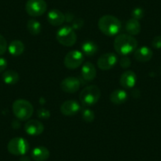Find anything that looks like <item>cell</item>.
Instances as JSON below:
<instances>
[{
  "mask_svg": "<svg viewBox=\"0 0 161 161\" xmlns=\"http://www.w3.org/2000/svg\"><path fill=\"white\" fill-rule=\"evenodd\" d=\"M137 47V40L129 34L116 36L114 40V48L118 55L127 56L135 52Z\"/></svg>",
  "mask_w": 161,
  "mask_h": 161,
  "instance_id": "6da1fadb",
  "label": "cell"
},
{
  "mask_svg": "<svg viewBox=\"0 0 161 161\" xmlns=\"http://www.w3.org/2000/svg\"><path fill=\"white\" fill-rule=\"evenodd\" d=\"M98 28L100 32L107 36H117L122 29L120 20L112 15H103L99 19Z\"/></svg>",
  "mask_w": 161,
  "mask_h": 161,
  "instance_id": "7a4b0ae2",
  "label": "cell"
},
{
  "mask_svg": "<svg viewBox=\"0 0 161 161\" xmlns=\"http://www.w3.org/2000/svg\"><path fill=\"white\" fill-rule=\"evenodd\" d=\"M12 111L18 120L28 121L33 114L34 108L32 103L28 100L18 99L13 103Z\"/></svg>",
  "mask_w": 161,
  "mask_h": 161,
  "instance_id": "3957f363",
  "label": "cell"
},
{
  "mask_svg": "<svg viewBox=\"0 0 161 161\" xmlns=\"http://www.w3.org/2000/svg\"><path fill=\"white\" fill-rule=\"evenodd\" d=\"M101 95L100 89L95 85L89 86L81 90L79 99L81 104L85 107H92L99 101Z\"/></svg>",
  "mask_w": 161,
  "mask_h": 161,
  "instance_id": "277c9868",
  "label": "cell"
},
{
  "mask_svg": "<svg viewBox=\"0 0 161 161\" xmlns=\"http://www.w3.org/2000/svg\"><path fill=\"white\" fill-rule=\"evenodd\" d=\"M77 34L71 26H63L56 32V40L65 47H72L77 42Z\"/></svg>",
  "mask_w": 161,
  "mask_h": 161,
  "instance_id": "5b68a950",
  "label": "cell"
},
{
  "mask_svg": "<svg viewBox=\"0 0 161 161\" xmlns=\"http://www.w3.org/2000/svg\"><path fill=\"white\" fill-rule=\"evenodd\" d=\"M29 149V145L27 140L21 137H14L7 145L9 153L14 156H24Z\"/></svg>",
  "mask_w": 161,
  "mask_h": 161,
  "instance_id": "8992f818",
  "label": "cell"
},
{
  "mask_svg": "<svg viewBox=\"0 0 161 161\" xmlns=\"http://www.w3.org/2000/svg\"><path fill=\"white\" fill-rule=\"evenodd\" d=\"M47 5L44 0H28L25 10L28 14L33 18L40 17L47 11Z\"/></svg>",
  "mask_w": 161,
  "mask_h": 161,
  "instance_id": "52a82bcc",
  "label": "cell"
},
{
  "mask_svg": "<svg viewBox=\"0 0 161 161\" xmlns=\"http://www.w3.org/2000/svg\"><path fill=\"white\" fill-rule=\"evenodd\" d=\"M85 55L80 51H70L64 58V65L67 69H75L80 67L84 63Z\"/></svg>",
  "mask_w": 161,
  "mask_h": 161,
  "instance_id": "ba28073f",
  "label": "cell"
},
{
  "mask_svg": "<svg viewBox=\"0 0 161 161\" xmlns=\"http://www.w3.org/2000/svg\"><path fill=\"white\" fill-rule=\"evenodd\" d=\"M118 62V57L114 53H108L103 54L97 61V66L101 70H109L112 69L116 65Z\"/></svg>",
  "mask_w": 161,
  "mask_h": 161,
  "instance_id": "9c48e42d",
  "label": "cell"
},
{
  "mask_svg": "<svg viewBox=\"0 0 161 161\" xmlns=\"http://www.w3.org/2000/svg\"><path fill=\"white\" fill-rule=\"evenodd\" d=\"M60 87L62 90L66 93H74L80 89V82L77 77H68L62 80Z\"/></svg>",
  "mask_w": 161,
  "mask_h": 161,
  "instance_id": "30bf717a",
  "label": "cell"
},
{
  "mask_svg": "<svg viewBox=\"0 0 161 161\" xmlns=\"http://www.w3.org/2000/svg\"><path fill=\"white\" fill-rule=\"evenodd\" d=\"M26 134L30 136H38L44 130V126L41 122L36 119H29L24 126Z\"/></svg>",
  "mask_w": 161,
  "mask_h": 161,
  "instance_id": "8fae6325",
  "label": "cell"
},
{
  "mask_svg": "<svg viewBox=\"0 0 161 161\" xmlns=\"http://www.w3.org/2000/svg\"><path fill=\"white\" fill-rule=\"evenodd\" d=\"M80 103L74 100H69L62 103L60 111L66 116H72L77 114L80 111Z\"/></svg>",
  "mask_w": 161,
  "mask_h": 161,
  "instance_id": "7c38bea8",
  "label": "cell"
},
{
  "mask_svg": "<svg viewBox=\"0 0 161 161\" xmlns=\"http://www.w3.org/2000/svg\"><path fill=\"white\" fill-rule=\"evenodd\" d=\"M119 83L124 89H131L134 87L137 83V75L132 70L125 71L121 75Z\"/></svg>",
  "mask_w": 161,
  "mask_h": 161,
  "instance_id": "4fadbf2b",
  "label": "cell"
},
{
  "mask_svg": "<svg viewBox=\"0 0 161 161\" xmlns=\"http://www.w3.org/2000/svg\"><path fill=\"white\" fill-rule=\"evenodd\" d=\"M47 21L52 25L60 26L66 21L65 14L57 9H52L47 13Z\"/></svg>",
  "mask_w": 161,
  "mask_h": 161,
  "instance_id": "5bb4252c",
  "label": "cell"
},
{
  "mask_svg": "<svg viewBox=\"0 0 161 161\" xmlns=\"http://www.w3.org/2000/svg\"><path fill=\"white\" fill-rule=\"evenodd\" d=\"M153 52L148 47L144 46L137 48L134 52V58L140 63H146L153 58Z\"/></svg>",
  "mask_w": 161,
  "mask_h": 161,
  "instance_id": "9a60e30c",
  "label": "cell"
},
{
  "mask_svg": "<svg viewBox=\"0 0 161 161\" xmlns=\"http://www.w3.org/2000/svg\"><path fill=\"white\" fill-rule=\"evenodd\" d=\"M80 74L84 80L87 81H92L97 76V69L92 63L86 62L81 67Z\"/></svg>",
  "mask_w": 161,
  "mask_h": 161,
  "instance_id": "2e32d148",
  "label": "cell"
},
{
  "mask_svg": "<svg viewBox=\"0 0 161 161\" xmlns=\"http://www.w3.org/2000/svg\"><path fill=\"white\" fill-rule=\"evenodd\" d=\"M31 156L35 161H46L50 156V152L46 147L38 146L32 149Z\"/></svg>",
  "mask_w": 161,
  "mask_h": 161,
  "instance_id": "e0dca14e",
  "label": "cell"
},
{
  "mask_svg": "<svg viewBox=\"0 0 161 161\" xmlns=\"http://www.w3.org/2000/svg\"><path fill=\"white\" fill-rule=\"evenodd\" d=\"M127 92L123 89H116L113 91L110 95V100L114 104L119 105L123 104L127 100Z\"/></svg>",
  "mask_w": 161,
  "mask_h": 161,
  "instance_id": "ac0fdd59",
  "label": "cell"
},
{
  "mask_svg": "<svg viewBox=\"0 0 161 161\" xmlns=\"http://www.w3.org/2000/svg\"><path fill=\"white\" fill-rule=\"evenodd\" d=\"M125 29H126L127 34L134 36H137L140 33L141 30H142V26H141L139 21L134 19V18H130L126 21Z\"/></svg>",
  "mask_w": 161,
  "mask_h": 161,
  "instance_id": "d6986e66",
  "label": "cell"
},
{
  "mask_svg": "<svg viewBox=\"0 0 161 161\" xmlns=\"http://www.w3.org/2000/svg\"><path fill=\"white\" fill-rule=\"evenodd\" d=\"M8 51L13 56H20L25 51V44L21 40H13L9 44Z\"/></svg>",
  "mask_w": 161,
  "mask_h": 161,
  "instance_id": "ffe728a7",
  "label": "cell"
},
{
  "mask_svg": "<svg viewBox=\"0 0 161 161\" xmlns=\"http://www.w3.org/2000/svg\"><path fill=\"white\" fill-rule=\"evenodd\" d=\"M2 78L7 85H15L19 80V74L16 71L9 69L3 74Z\"/></svg>",
  "mask_w": 161,
  "mask_h": 161,
  "instance_id": "44dd1931",
  "label": "cell"
},
{
  "mask_svg": "<svg viewBox=\"0 0 161 161\" xmlns=\"http://www.w3.org/2000/svg\"><path fill=\"white\" fill-rule=\"evenodd\" d=\"M98 46L92 41H86L81 46V52L88 57H92L97 54Z\"/></svg>",
  "mask_w": 161,
  "mask_h": 161,
  "instance_id": "7402d4cb",
  "label": "cell"
},
{
  "mask_svg": "<svg viewBox=\"0 0 161 161\" xmlns=\"http://www.w3.org/2000/svg\"><path fill=\"white\" fill-rule=\"evenodd\" d=\"M42 26L37 20L29 19L27 22V29L29 33L32 36H36L41 32Z\"/></svg>",
  "mask_w": 161,
  "mask_h": 161,
  "instance_id": "603a6c76",
  "label": "cell"
},
{
  "mask_svg": "<svg viewBox=\"0 0 161 161\" xmlns=\"http://www.w3.org/2000/svg\"><path fill=\"white\" fill-rule=\"evenodd\" d=\"M81 115H82L83 120L86 123H92L95 119V114H94L93 111L89 108H86V109L82 110Z\"/></svg>",
  "mask_w": 161,
  "mask_h": 161,
  "instance_id": "cb8c5ba5",
  "label": "cell"
},
{
  "mask_svg": "<svg viewBox=\"0 0 161 161\" xmlns=\"http://www.w3.org/2000/svg\"><path fill=\"white\" fill-rule=\"evenodd\" d=\"M131 16H132V18H134V19L139 21V20L142 19L144 16H145V10L142 8H141V7H136L131 12Z\"/></svg>",
  "mask_w": 161,
  "mask_h": 161,
  "instance_id": "d4e9b609",
  "label": "cell"
},
{
  "mask_svg": "<svg viewBox=\"0 0 161 161\" xmlns=\"http://www.w3.org/2000/svg\"><path fill=\"white\" fill-rule=\"evenodd\" d=\"M119 65L121 67H123V69H127L130 66L131 62L130 59L128 56H122L119 59Z\"/></svg>",
  "mask_w": 161,
  "mask_h": 161,
  "instance_id": "484cf974",
  "label": "cell"
},
{
  "mask_svg": "<svg viewBox=\"0 0 161 161\" xmlns=\"http://www.w3.org/2000/svg\"><path fill=\"white\" fill-rule=\"evenodd\" d=\"M7 50V42L3 35L0 34V55H3Z\"/></svg>",
  "mask_w": 161,
  "mask_h": 161,
  "instance_id": "4316f807",
  "label": "cell"
},
{
  "mask_svg": "<svg viewBox=\"0 0 161 161\" xmlns=\"http://www.w3.org/2000/svg\"><path fill=\"white\" fill-rule=\"evenodd\" d=\"M37 116L40 119H47L50 117V111L44 109V108H40V109L37 111Z\"/></svg>",
  "mask_w": 161,
  "mask_h": 161,
  "instance_id": "83f0119b",
  "label": "cell"
},
{
  "mask_svg": "<svg viewBox=\"0 0 161 161\" xmlns=\"http://www.w3.org/2000/svg\"><path fill=\"white\" fill-rule=\"evenodd\" d=\"M152 46L155 49L161 48V36H156L152 40Z\"/></svg>",
  "mask_w": 161,
  "mask_h": 161,
  "instance_id": "f1b7e54d",
  "label": "cell"
},
{
  "mask_svg": "<svg viewBox=\"0 0 161 161\" xmlns=\"http://www.w3.org/2000/svg\"><path fill=\"white\" fill-rule=\"evenodd\" d=\"M7 67V61L6 58H0V73L3 72Z\"/></svg>",
  "mask_w": 161,
  "mask_h": 161,
  "instance_id": "f546056e",
  "label": "cell"
},
{
  "mask_svg": "<svg viewBox=\"0 0 161 161\" xmlns=\"http://www.w3.org/2000/svg\"><path fill=\"white\" fill-rule=\"evenodd\" d=\"M83 25V21L81 19H76L74 21V23H73L72 28L74 29H80L81 26Z\"/></svg>",
  "mask_w": 161,
  "mask_h": 161,
  "instance_id": "4dcf8cb0",
  "label": "cell"
},
{
  "mask_svg": "<svg viewBox=\"0 0 161 161\" xmlns=\"http://www.w3.org/2000/svg\"><path fill=\"white\" fill-rule=\"evenodd\" d=\"M20 161H30V159H29L28 156H21V159H20Z\"/></svg>",
  "mask_w": 161,
  "mask_h": 161,
  "instance_id": "1f68e13d",
  "label": "cell"
}]
</instances>
